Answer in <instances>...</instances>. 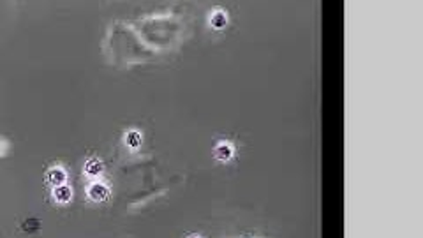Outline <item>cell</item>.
Returning a JSON list of instances; mask_svg holds the SVG:
<instances>
[{
  "label": "cell",
  "mask_w": 423,
  "mask_h": 238,
  "mask_svg": "<svg viewBox=\"0 0 423 238\" xmlns=\"http://www.w3.org/2000/svg\"><path fill=\"white\" fill-rule=\"evenodd\" d=\"M86 196H88V200L94 201V203H102V201L110 200L111 196V190L110 187L102 184V182H92L88 189H86Z\"/></svg>",
  "instance_id": "cell-1"
},
{
  "label": "cell",
  "mask_w": 423,
  "mask_h": 238,
  "mask_svg": "<svg viewBox=\"0 0 423 238\" xmlns=\"http://www.w3.org/2000/svg\"><path fill=\"white\" fill-rule=\"evenodd\" d=\"M46 182L51 187L64 186L67 182V171L62 166H53L46 171Z\"/></svg>",
  "instance_id": "cell-2"
},
{
  "label": "cell",
  "mask_w": 423,
  "mask_h": 238,
  "mask_svg": "<svg viewBox=\"0 0 423 238\" xmlns=\"http://www.w3.org/2000/svg\"><path fill=\"white\" fill-rule=\"evenodd\" d=\"M51 194H53V200L57 201L58 205H67V203L72 201V187L67 186V184L57 186V187H53Z\"/></svg>",
  "instance_id": "cell-3"
},
{
  "label": "cell",
  "mask_w": 423,
  "mask_h": 238,
  "mask_svg": "<svg viewBox=\"0 0 423 238\" xmlns=\"http://www.w3.org/2000/svg\"><path fill=\"white\" fill-rule=\"evenodd\" d=\"M83 171H85L86 176H90V178H97V176H101L102 171H104V164H102V161H99V159L92 157L85 162Z\"/></svg>",
  "instance_id": "cell-4"
},
{
  "label": "cell",
  "mask_w": 423,
  "mask_h": 238,
  "mask_svg": "<svg viewBox=\"0 0 423 238\" xmlns=\"http://www.w3.org/2000/svg\"><path fill=\"white\" fill-rule=\"evenodd\" d=\"M214 153H215V159H219V161L226 162V161H229V159L233 157L235 150H233V147H231L229 143L222 141V143H219V145L215 147V152Z\"/></svg>",
  "instance_id": "cell-5"
},
{
  "label": "cell",
  "mask_w": 423,
  "mask_h": 238,
  "mask_svg": "<svg viewBox=\"0 0 423 238\" xmlns=\"http://www.w3.org/2000/svg\"><path fill=\"white\" fill-rule=\"evenodd\" d=\"M124 141L129 148H139L143 143V134L139 133V131L131 129V131H127V133L124 134Z\"/></svg>",
  "instance_id": "cell-6"
},
{
  "label": "cell",
  "mask_w": 423,
  "mask_h": 238,
  "mask_svg": "<svg viewBox=\"0 0 423 238\" xmlns=\"http://www.w3.org/2000/svg\"><path fill=\"white\" fill-rule=\"evenodd\" d=\"M208 21H210V25H212L214 29L220 30V29H224V27L228 25V15H226L224 11H214V13L210 15Z\"/></svg>",
  "instance_id": "cell-7"
},
{
  "label": "cell",
  "mask_w": 423,
  "mask_h": 238,
  "mask_svg": "<svg viewBox=\"0 0 423 238\" xmlns=\"http://www.w3.org/2000/svg\"><path fill=\"white\" fill-rule=\"evenodd\" d=\"M7 150H9V143L5 141L4 138H0V155H5Z\"/></svg>",
  "instance_id": "cell-8"
}]
</instances>
